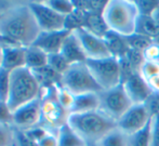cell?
<instances>
[{
	"label": "cell",
	"instance_id": "cell-1",
	"mask_svg": "<svg viewBox=\"0 0 159 146\" xmlns=\"http://www.w3.org/2000/svg\"><path fill=\"white\" fill-rule=\"evenodd\" d=\"M41 33L30 2H9L0 8L1 44L28 48Z\"/></svg>",
	"mask_w": 159,
	"mask_h": 146
},
{
	"label": "cell",
	"instance_id": "cell-2",
	"mask_svg": "<svg viewBox=\"0 0 159 146\" xmlns=\"http://www.w3.org/2000/svg\"><path fill=\"white\" fill-rule=\"evenodd\" d=\"M66 122L87 144H95L117 127L116 121L98 109L87 113H71Z\"/></svg>",
	"mask_w": 159,
	"mask_h": 146
},
{
	"label": "cell",
	"instance_id": "cell-3",
	"mask_svg": "<svg viewBox=\"0 0 159 146\" xmlns=\"http://www.w3.org/2000/svg\"><path fill=\"white\" fill-rule=\"evenodd\" d=\"M42 87L35 74L28 67H21L10 73V90L7 104L11 113L22 106L38 100L41 95Z\"/></svg>",
	"mask_w": 159,
	"mask_h": 146
},
{
	"label": "cell",
	"instance_id": "cell-4",
	"mask_svg": "<svg viewBox=\"0 0 159 146\" xmlns=\"http://www.w3.org/2000/svg\"><path fill=\"white\" fill-rule=\"evenodd\" d=\"M102 16L109 30L126 38L135 34L140 12L134 1L108 0Z\"/></svg>",
	"mask_w": 159,
	"mask_h": 146
},
{
	"label": "cell",
	"instance_id": "cell-5",
	"mask_svg": "<svg viewBox=\"0 0 159 146\" xmlns=\"http://www.w3.org/2000/svg\"><path fill=\"white\" fill-rule=\"evenodd\" d=\"M86 64L102 91L122 84L119 58L109 57L98 60H87Z\"/></svg>",
	"mask_w": 159,
	"mask_h": 146
},
{
	"label": "cell",
	"instance_id": "cell-6",
	"mask_svg": "<svg viewBox=\"0 0 159 146\" xmlns=\"http://www.w3.org/2000/svg\"><path fill=\"white\" fill-rule=\"evenodd\" d=\"M61 84L66 88L74 95L102 91L92 74L90 73L86 62L69 65L67 71L62 75Z\"/></svg>",
	"mask_w": 159,
	"mask_h": 146
},
{
	"label": "cell",
	"instance_id": "cell-7",
	"mask_svg": "<svg viewBox=\"0 0 159 146\" xmlns=\"http://www.w3.org/2000/svg\"><path fill=\"white\" fill-rule=\"evenodd\" d=\"M41 125L57 132V130L65 125L69 114L61 106L57 98L55 84L42 88L41 95Z\"/></svg>",
	"mask_w": 159,
	"mask_h": 146
},
{
	"label": "cell",
	"instance_id": "cell-8",
	"mask_svg": "<svg viewBox=\"0 0 159 146\" xmlns=\"http://www.w3.org/2000/svg\"><path fill=\"white\" fill-rule=\"evenodd\" d=\"M98 96H100L98 111H101L116 122L133 105L122 84L113 89L98 92Z\"/></svg>",
	"mask_w": 159,
	"mask_h": 146
},
{
	"label": "cell",
	"instance_id": "cell-9",
	"mask_svg": "<svg viewBox=\"0 0 159 146\" xmlns=\"http://www.w3.org/2000/svg\"><path fill=\"white\" fill-rule=\"evenodd\" d=\"M28 2L41 31H61L66 29V16L55 12L44 1Z\"/></svg>",
	"mask_w": 159,
	"mask_h": 146
},
{
	"label": "cell",
	"instance_id": "cell-10",
	"mask_svg": "<svg viewBox=\"0 0 159 146\" xmlns=\"http://www.w3.org/2000/svg\"><path fill=\"white\" fill-rule=\"evenodd\" d=\"M73 31L81 44L87 60H98L113 57L104 38L94 35L84 27L76 28Z\"/></svg>",
	"mask_w": 159,
	"mask_h": 146
},
{
	"label": "cell",
	"instance_id": "cell-11",
	"mask_svg": "<svg viewBox=\"0 0 159 146\" xmlns=\"http://www.w3.org/2000/svg\"><path fill=\"white\" fill-rule=\"evenodd\" d=\"M152 119V114L145 104H133L117 121V128L128 135L136 133Z\"/></svg>",
	"mask_w": 159,
	"mask_h": 146
},
{
	"label": "cell",
	"instance_id": "cell-12",
	"mask_svg": "<svg viewBox=\"0 0 159 146\" xmlns=\"http://www.w3.org/2000/svg\"><path fill=\"white\" fill-rule=\"evenodd\" d=\"M11 125L20 131H27L41 125V101L40 98L22 106L12 114Z\"/></svg>",
	"mask_w": 159,
	"mask_h": 146
},
{
	"label": "cell",
	"instance_id": "cell-13",
	"mask_svg": "<svg viewBox=\"0 0 159 146\" xmlns=\"http://www.w3.org/2000/svg\"><path fill=\"white\" fill-rule=\"evenodd\" d=\"M122 84L132 104H145V102L153 94L147 81L143 79L139 73L131 75L122 82Z\"/></svg>",
	"mask_w": 159,
	"mask_h": 146
},
{
	"label": "cell",
	"instance_id": "cell-14",
	"mask_svg": "<svg viewBox=\"0 0 159 146\" xmlns=\"http://www.w3.org/2000/svg\"><path fill=\"white\" fill-rule=\"evenodd\" d=\"M71 30L64 29L61 31H41L33 46H36L48 54L60 53L65 39Z\"/></svg>",
	"mask_w": 159,
	"mask_h": 146
},
{
	"label": "cell",
	"instance_id": "cell-15",
	"mask_svg": "<svg viewBox=\"0 0 159 146\" xmlns=\"http://www.w3.org/2000/svg\"><path fill=\"white\" fill-rule=\"evenodd\" d=\"M3 48V64L2 68L8 71L26 66V48L13 44H2Z\"/></svg>",
	"mask_w": 159,
	"mask_h": 146
},
{
	"label": "cell",
	"instance_id": "cell-16",
	"mask_svg": "<svg viewBox=\"0 0 159 146\" xmlns=\"http://www.w3.org/2000/svg\"><path fill=\"white\" fill-rule=\"evenodd\" d=\"M60 53L68 62L69 65L76 64V63H82L87 61L84 52L81 48V44H80L79 40L76 37L73 30L66 37Z\"/></svg>",
	"mask_w": 159,
	"mask_h": 146
},
{
	"label": "cell",
	"instance_id": "cell-17",
	"mask_svg": "<svg viewBox=\"0 0 159 146\" xmlns=\"http://www.w3.org/2000/svg\"><path fill=\"white\" fill-rule=\"evenodd\" d=\"M100 108V96L96 92L75 95L74 106L71 108V113H87V112L98 111Z\"/></svg>",
	"mask_w": 159,
	"mask_h": 146
},
{
	"label": "cell",
	"instance_id": "cell-18",
	"mask_svg": "<svg viewBox=\"0 0 159 146\" xmlns=\"http://www.w3.org/2000/svg\"><path fill=\"white\" fill-rule=\"evenodd\" d=\"M49 64V54L36 46L26 48V67L32 71L43 68Z\"/></svg>",
	"mask_w": 159,
	"mask_h": 146
},
{
	"label": "cell",
	"instance_id": "cell-19",
	"mask_svg": "<svg viewBox=\"0 0 159 146\" xmlns=\"http://www.w3.org/2000/svg\"><path fill=\"white\" fill-rule=\"evenodd\" d=\"M135 34L157 40L159 39V25L152 16L140 15L136 22Z\"/></svg>",
	"mask_w": 159,
	"mask_h": 146
},
{
	"label": "cell",
	"instance_id": "cell-20",
	"mask_svg": "<svg viewBox=\"0 0 159 146\" xmlns=\"http://www.w3.org/2000/svg\"><path fill=\"white\" fill-rule=\"evenodd\" d=\"M84 27L101 38H104L109 31L103 20L102 14H98V13H87Z\"/></svg>",
	"mask_w": 159,
	"mask_h": 146
},
{
	"label": "cell",
	"instance_id": "cell-21",
	"mask_svg": "<svg viewBox=\"0 0 159 146\" xmlns=\"http://www.w3.org/2000/svg\"><path fill=\"white\" fill-rule=\"evenodd\" d=\"M57 139L59 146H88V144L67 125V122L57 130Z\"/></svg>",
	"mask_w": 159,
	"mask_h": 146
},
{
	"label": "cell",
	"instance_id": "cell-22",
	"mask_svg": "<svg viewBox=\"0 0 159 146\" xmlns=\"http://www.w3.org/2000/svg\"><path fill=\"white\" fill-rule=\"evenodd\" d=\"M96 146H130V135L122 132L117 127L103 136Z\"/></svg>",
	"mask_w": 159,
	"mask_h": 146
},
{
	"label": "cell",
	"instance_id": "cell-23",
	"mask_svg": "<svg viewBox=\"0 0 159 146\" xmlns=\"http://www.w3.org/2000/svg\"><path fill=\"white\" fill-rule=\"evenodd\" d=\"M33 71L42 88L50 87L57 84H61L62 76L59 75L57 71H53L51 67L46 66V67H43V68L36 69V71Z\"/></svg>",
	"mask_w": 159,
	"mask_h": 146
},
{
	"label": "cell",
	"instance_id": "cell-24",
	"mask_svg": "<svg viewBox=\"0 0 159 146\" xmlns=\"http://www.w3.org/2000/svg\"><path fill=\"white\" fill-rule=\"evenodd\" d=\"M153 117V116H152ZM152 119L146 125L136 133L130 135V146H151Z\"/></svg>",
	"mask_w": 159,
	"mask_h": 146
},
{
	"label": "cell",
	"instance_id": "cell-25",
	"mask_svg": "<svg viewBox=\"0 0 159 146\" xmlns=\"http://www.w3.org/2000/svg\"><path fill=\"white\" fill-rule=\"evenodd\" d=\"M125 39H126L128 49L136 51V52H141V53H143V51H144L147 47H149L155 41V40L151 39V38L138 35V34H134V35L130 36V37H126Z\"/></svg>",
	"mask_w": 159,
	"mask_h": 146
},
{
	"label": "cell",
	"instance_id": "cell-26",
	"mask_svg": "<svg viewBox=\"0 0 159 146\" xmlns=\"http://www.w3.org/2000/svg\"><path fill=\"white\" fill-rule=\"evenodd\" d=\"M44 3L55 12L66 17L73 14L76 10L75 2L71 0H48V1H44Z\"/></svg>",
	"mask_w": 159,
	"mask_h": 146
},
{
	"label": "cell",
	"instance_id": "cell-27",
	"mask_svg": "<svg viewBox=\"0 0 159 146\" xmlns=\"http://www.w3.org/2000/svg\"><path fill=\"white\" fill-rule=\"evenodd\" d=\"M0 146H16V131L11 123L0 122Z\"/></svg>",
	"mask_w": 159,
	"mask_h": 146
},
{
	"label": "cell",
	"instance_id": "cell-28",
	"mask_svg": "<svg viewBox=\"0 0 159 146\" xmlns=\"http://www.w3.org/2000/svg\"><path fill=\"white\" fill-rule=\"evenodd\" d=\"M55 92H57V98L61 106L68 114H70L71 108L74 106V101H75V95L71 92H69L66 88H64L61 84H55Z\"/></svg>",
	"mask_w": 159,
	"mask_h": 146
},
{
	"label": "cell",
	"instance_id": "cell-29",
	"mask_svg": "<svg viewBox=\"0 0 159 146\" xmlns=\"http://www.w3.org/2000/svg\"><path fill=\"white\" fill-rule=\"evenodd\" d=\"M139 74L146 81L159 75V61H144L141 65Z\"/></svg>",
	"mask_w": 159,
	"mask_h": 146
},
{
	"label": "cell",
	"instance_id": "cell-30",
	"mask_svg": "<svg viewBox=\"0 0 159 146\" xmlns=\"http://www.w3.org/2000/svg\"><path fill=\"white\" fill-rule=\"evenodd\" d=\"M49 67L57 71L59 75H63L67 68L69 67V64L65 58L62 57L61 53H55V54H49Z\"/></svg>",
	"mask_w": 159,
	"mask_h": 146
},
{
	"label": "cell",
	"instance_id": "cell-31",
	"mask_svg": "<svg viewBox=\"0 0 159 146\" xmlns=\"http://www.w3.org/2000/svg\"><path fill=\"white\" fill-rule=\"evenodd\" d=\"M10 90V71L7 69H0V101L7 102Z\"/></svg>",
	"mask_w": 159,
	"mask_h": 146
},
{
	"label": "cell",
	"instance_id": "cell-32",
	"mask_svg": "<svg viewBox=\"0 0 159 146\" xmlns=\"http://www.w3.org/2000/svg\"><path fill=\"white\" fill-rule=\"evenodd\" d=\"M134 3L140 12V15H147V16H151L156 10V8L159 6V1H153V0L134 1Z\"/></svg>",
	"mask_w": 159,
	"mask_h": 146
},
{
	"label": "cell",
	"instance_id": "cell-33",
	"mask_svg": "<svg viewBox=\"0 0 159 146\" xmlns=\"http://www.w3.org/2000/svg\"><path fill=\"white\" fill-rule=\"evenodd\" d=\"M50 131L51 130L44 128L43 125H38V127H35V128H33V129L27 130V131H23V132L25 133V135L27 136L30 140H32L33 142L38 144V142H39L41 139H43Z\"/></svg>",
	"mask_w": 159,
	"mask_h": 146
},
{
	"label": "cell",
	"instance_id": "cell-34",
	"mask_svg": "<svg viewBox=\"0 0 159 146\" xmlns=\"http://www.w3.org/2000/svg\"><path fill=\"white\" fill-rule=\"evenodd\" d=\"M144 61H159V43L154 41L149 47L143 51Z\"/></svg>",
	"mask_w": 159,
	"mask_h": 146
},
{
	"label": "cell",
	"instance_id": "cell-35",
	"mask_svg": "<svg viewBox=\"0 0 159 146\" xmlns=\"http://www.w3.org/2000/svg\"><path fill=\"white\" fill-rule=\"evenodd\" d=\"M151 146H159V113L152 117Z\"/></svg>",
	"mask_w": 159,
	"mask_h": 146
},
{
	"label": "cell",
	"instance_id": "cell-36",
	"mask_svg": "<svg viewBox=\"0 0 159 146\" xmlns=\"http://www.w3.org/2000/svg\"><path fill=\"white\" fill-rule=\"evenodd\" d=\"M38 146H59V139L57 132L50 131L43 139L38 142Z\"/></svg>",
	"mask_w": 159,
	"mask_h": 146
},
{
	"label": "cell",
	"instance_id": "cell-37",
	"mask_svg": "<svg viewBox=\"0 0 159 146\" xmlns=\"http://www.w3.org/2000/svg\"><path fill=\"white\" fill-rule=\"evenodd\" d=\"M145 105L148 108L149 113L152 114V116L155 114L159 113V94L153 93L151 95V98L145 102Z\"/></svg>",
	"mask_w": 159,
	"mask_h": 146
},
{
	"label": "cell",
	"instance_id": "cell-38",
	"mask_svg": "<svg viewBox=\"0 0 159 146\" xmlns=\"http://www.w3.org/2000/svg\"><path fill=\"white\" fill-rule=\"evenodd\" d=\"M12 121V113L9 108L7 102L0 101V122H8L11 123Z\"/></svg>",
	"mask_w": 159,
	"mask_h": 146
},
{
	"label": "cell",
	"instance_id": "cell-39",
	"mask_svg": "<svg viewBox=\"0 0 159 146\" xmlns=\"http://www.w3.org/2000/svg\"><path fill=\"white\" fill-rule=\"evenodd\" d=\"M147 84H148L151 90L153 91V93L159 94V75L153 77L152 79H149L148 81H147Z\"/></svg>",
	"mask_w": 159,
	"mask_h": 146
},
{
	"label": "cell",
	"instance_id": "cell-40",
	"mask_svg": "<svg viewBox=\"0 0 159 146\" xmlns=\"http://www.w3.org/2000/svg\"><path fill=\"white\" fill-rule=\"evenodd\" d=\"M151 16L153 17L154 20H155V22L159 25V6L157 7V8H156V10L154 11L153 14H152Z\"/></svg>",
	"mask_w": 159,
	"mask_h": 146
},
{
	"label": "cell",
	"instance_id": "cell-41",
	"mask_svg": "<svg viewBox=\"0 0 159 146\" xmlns=\"http://www.w3.org/2000/svg\"><path fill=\"white\" fill-rule=\"evenodd\" d=\"M2 64H3V48L0 43V69L2 68Z\"/></svg>",
	"mask_w": 159,
	"mask_h": 146
},
{
	"label": "cell",
	"instance_id": "cell-42",
	"mask_svg": "<svg viewBox=\"0 0 159 146\" xmlns=\"http://www.w3.org/2000/svg\"><path fill=\"white\" fill-rule=\"evenodd\" d=\"M88 146H96L95 144H88Z\"/></svg>",
	"mask_w": 159,
	"mask_h": 146
},
{
	"label": "cell",
	"instance_id": "cell-43",
	"mask_svg": "<svg viewBox=\"0 0 159 146\" xmlns=\"http://www.w3.org/2000/svg\"><path fill=\"white\" fill-rule=\"evenodd\" d=\"M155 41H157V42H158V43H159V39H157V40H155Z\"/></svg>",
	"mask_w": 159,
	"mask_h": 146
}]
</instances>
